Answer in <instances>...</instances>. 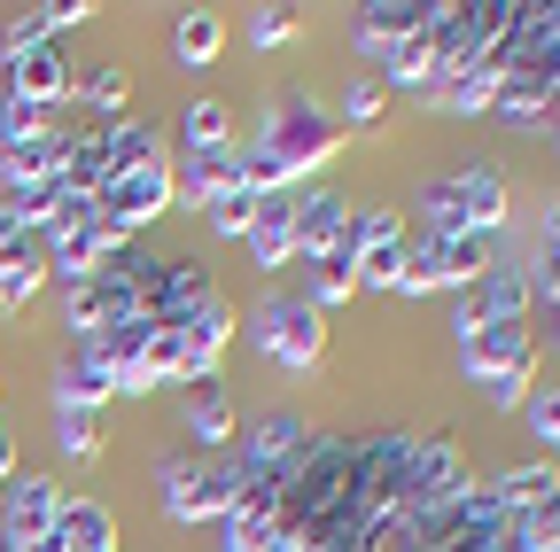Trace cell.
<instances>
[{"label": "cell", "instance_id": "52a82bcc", "mask_svg": "<svg viewBox=\"0 0 560 552\" xmlns=\"http://www.w3.org/2000/svg\"><path fill=\"white\" fill-rule=\"evenodd\" d=\"M172 211V164L156 156V164H140V172H125V179H109L102 195H94V219L109 226V234H140L149 219H164Z\"/></svg>", "mask_w": 560, "mask_h": 552}, {"label": "cell", "instance_id": "4fadbf2b", "mask_svg": "<svg viewBox=\"0 0 560 552\" xmlns=\"http://www.w3.org/2000/svg\"><path fill=\"white\" fill-rule=\"evenodd\" d=\"M467 296H475V319H482V327H529V312H537V296H529V272H522V265H506V257L490 265Z\"/></svg>", "mask_w": 560, "mask_h": 552}, {"label": "cell", "instance_id": "6da1fadb", "mask_svg": "<svg viewBox=\"0 0 560 552\" xmlns=\"http://www.w3.org/2000/svg\"><path fill=\"white\" fill-rule=\"evenodd\" d=\"M412 211L429 234H482V242H499L514 226V187L490 172V164H467L452 179H429L412 195Z\"/></svg>", "mask_w": 560, "mask_h": 552}, {"label": "cell", "instance_id": "ffe728a7", "mask_svg": "<svg viewBox=\"0 0 560 552\" xmlns=\"http://www.w3.org/2000/svg\"><path fill=\"white\" fill-rule=\"evenodd\" d=\"M109 397H117V374L102 366V351H70L62 366H55V404H94V412H109Z\"/></svg>", "mask_w": 560, "mask_h": 552}, {"label": "cell", "instance_id": "e0dca14e", "mask_svg": "<svg viewBox=\"0 0 560 552\" xmlns=\"http://www.w3.org/2000/svg\"><path fill=\"white\" fill-rule=\"evenodd\" d=\"M436 16V0H366L359 9V32H350V47H389V39H420Z\"/></svg>", "mask_w": 560, "mask_h": 552}, {"label": "cell", "instance_id": "30bf717a", "mask_svg": "<svg viewBox=\"0 0 560 552\" xmlns=\"http://www.w3.org/2000/svg\"><path fill=\"white\" fill-rule=\"evenodd\" d=\"M62 514V482L55 474H9V491H0V537L9 544H24V537H39L47 521Z\"/></svg>", "mask_w": 560, "mask_h": 552}, {"label": "cell", "instance_id": "7c38bea8", "mask_svg": "<svg viewBox=\"0 0 560 552\" xmlns=\"http://www.w3.org/2000/svg\"><path fill=\"white\" fill-rule=\"evenodd\" d=\"M350 226V195L335 187H296V265H319Z\"/></svg>", "mask_w": 560, "mask_h": 552}, {"label": "cell", "instance_id": "74e56055", "mask_svg": "<svg viewBox=\"0 0 560 552\" xmlns=\"http://www.w3.org/2000/svg\"><path fill=\"white\" fill-rule=\"evenodd\" d=\"M0 552H9V537H0Z\"/></svg>", "mask_w": 560, "mask_h": 552}, {"label": "cell", "instance_id": "9c48e42d", "mask_svg": "<svg viewBox=\"0 0 560 552\" xmlns=\"http://www.w3.org/2000/svg\"><path fill=\"white\" fill-rule=\"evenodd\" d=\"M304 444H312V428L296 421V412H265V421H249L234 467H249V474H280V482H289V467H296Z\"/></svg>", "mask_w": 560, "mask_h": 552}, {"label": "cell", "instance_id": "7402d4cb", "mask_svg": "<svg viewBox=\"0 0 560 552\" xmlns=\"http://www.w3.org/2000/svg\"><path fill=\"white\" fill-rule=\"evenodd\" d=\"M187 436H195L202 451H226V436H234V404H226V389H219V381L187 389Z\"/></svg>", "mask_w": 560, "mask_h": 552}, {"label": "cell", "instance_id": "8d00e7d4", "mask_svg": "<svg viewBox=\"0 0 560 552\" xmlns=\"http://www.w3.org/2000/svg\"><path fill=\"white\" fill-rule=\"evenodd\" d=\"M79 552H117V537H109V544H79Z\"/></svg>", "mask_w": 560, "mask_h": 552}, {"label": "cell", "instance_id": "4316f807", "mask_svg": "<svg viewBox=\"0 0 560 552\" xmlns=\"http://www.w3.org/2000/svg\"><path fill=\"white\" fill-rule=\"evenodd\" d=\"M219 141H234L226 102H187V117H179V149H219Z\"/></svg>", "mask_w": 560, "mask_h": 552}, {"label": "cell", "instance_id": "5b68a950", "mask_svg": "<svg viewBox=\"0 0 560 552\" xmlns=\"http://www.w3.org/2000/svg\"><path fill=\"white\" fill-rule=\"evenodd\" d=\"M156 498L172 521H226L234 506V459L195 451V459H164L156 467Z\"/></svg>", "mask_w": 560, "mask_h": 552}, {"label": "cell", "instance_id": "d4e9b609", "mask_svg": "<svg viewBox=\"0 0 560 552\" xmlns=\"http://www.w3.org/2000/svg\"><path fill=\"white\" fill-rule=\"evenodd\" d=\"M125 71L117 62H94V71H70V102L79 109H94V117H125Z\"/></svg>", "mask_w": 560, "mask_h": 552}, {"label": "cell", "instance_id": "f1b7e54d", "mask_svg": "<svg viewBox=\"0 0 560 552\" xmlns=\"http://www.w3.org/2000/svg\"><path fill=\"white\" fill-rule=\"evenodd\" d=\"M522 421H529V436L560 459V389H552V381H537V389L522 397Z\"/></svg>", "mask_w": 560, "mask_h": 552}, {"label": "cell", "instance_id": "8992f818", "mask_svg": "<svg viewBox=\"0 0 560 552\" xmlns=\"http://www.w3.org/2000/svg\"><path fill=\"white\" fill-rule=\"evenodd\" d=\"M467 482H475V474H467V459H459V444H452V436H420V444H412V459H405V498H397V521H420V514L452 506Z\"/></svg>", "mask_w": 560, "mask_h": 552}, {"label": "cell", "instance_id": "ba28073f", "mask_svg": "<svg viewBox=\"0 0 560 552\" xmlns=\"http://www.w3.org/2000/svg\"><path fill=\"white\" fill-rule=\"evenodd\" d=\"M459 342V366H467V381L482 389V381H506V374H529L537 381V342H529V327H467V334H452Z\"/></svg>", "mask_w": 560, "mask_h": 552}, {"label": "cell", "instance_id": "d590c367", "mask_svg": "<svg viewBox=\"0 0 560 552\" xmlns=\"http://www.w3.org/2000/svg\"><path fill=\"white\" fill-rule=\"evenodd\" d=\"M249 552H296V544H289V537H280V529H272V537H265V544H249Z\"/></svg>", "mask_w": 560, "mask_h": 552}, {"label": "cell", "instance_id": "484cf974", "mask_svg": "<svg viewBox=\"0 0 560 552\" xmlns=\"http://www.w3.org/2000/svg\"><path fill=\"white\" fill-rule=\"evenodd\" d=\"M382 109H389V86L374 79V71H359L342 86V109H335V132H374L382 125Z\"/></svg>", "mask_w": 560, "mask_h": 552}, {"label": "cell", "instance_id": "8fae6325", "mask_svg": "<svg viewBox=\"0 0 560 552\" xmlns=\"http://www.w3.org/2000/svg\"><path fill=\"white\" fill-rule=\"evenodd\" d=\"M117 249H125V234H109V226L86 211V219H70V226L47 242V272H62V281H86V272H102Z\"/></svg>", "mask_w": 560, "mask_h": 552}, {"label": "cell", "instance_id": "1f68e13d", "mask_svg": "<svg viewBox=\"0 0 560 552\" xmlns=\"http://www.w3.org/2000/svg\"><path fill=\"white\" fill-rule=\"evenodd\" d=\"M522 272H529V296L537 304H560V242H537V257Z\"/></svg>", "mask_w": 560, "mask_h": 552}, {"label": "cell", "instance_id": "44dd1931", "mask_svg": "<svg viewBox=\"0 0 560 552\" xmlns=\"http://www.w3.org/2000/svg\"><path fill=\"white\" fill-rule=\"evenodd\" d=\"M219 47H226V16H219V9H187V16L172 24V55L187 62V71L219 62Z\"/></svg>", "mask_w": 560, "mask_h": 552}, {"label": "cell", "instance_id": "9a60e30c", "mask_svg": "<svg viewBox=\"0 0 560 552\" xmlns=\"http://www.w3.org/2000/svg\"><path fill=\"white\" fill-rule=\"evenodd\" d=\"M62 149H70V125H47V132H32V141L0 149V195H9V187H55Z\"/></svg>", "mask_w": 560, "mask_h": 552}, {"label": "cell", "instance_id": "3957f363", "mask_svg": "<svg viewBox=\"0 0 560 552\" xmlns=\"http://www.w3.org/2000/svg\"><path fill=\"white\" fill-rule=\"evenodd\" d=\"M257 149L280 164V172H289V179H312L335 149H342V132H335V117L312 102V94H272L265 102V125H257Z\"/></svg>", "mask_w": 560, "mask_h": 552}, {"label": "cell", "instance_id": "d6986e66", "mask_svg": "<svg viewBox=\"0 0 560 552\" xmlns=\"http://www.w3.org/2000/svg\"><path fill=\"white\" fill-rule=\"evenodd\" d=\"M234 327H242V312H234L226 296H210L202 312H187V319H179V334H187V359H195L202 374H219V359H226Z\"/></svg>", "mask_w": 560, "mask_h": 552}, {"label": "cell", "instance_id": "603a6c76", "mask_svg": "<svg viewBox=\"0 0 560 552\" xmlns=\"http://www.w3.org/2000/svg\"><path fill=\"white\" fill-rule=\"evenodd\" d=\"M55 444H62L70 459H102V451H109V412H94V404H55Z\"/></svg>", "mask_w": 560, "mask_h": 552}, {"label": "cell", "instance_id": "cb8c5ba5", "mask_svg": "<svg viewBox=\"0 0 560 552\" xmlns=\"http://www.w3.org/2000/svg\"><path fill=\"white\" fill-rule=\"evenodd\" d=\"M436 109L444 117H482V109H499V71H452L444 86H436Z\"/></svg>", "mask_w": 560, "mask_h": 552}, {"label": "cell", "instance_id": "7a4b0ae2", "mask_svg": "<svg viewBox=\"0 0 560 552\" xmlns=\"http://www.w3.org/2000/svg\"><path fill=\"white\" fill-rule=\"evenodd\" d=\"M140 164H156V132L140 125V117L86 125V132H70V149H62V172H55V187L94 202L109 179H125V172H140Z\"/></svg>", "mask_w": 560, "mask_h": 552}, {"label": "cell", "instance_id": "277c9868", "mask_svg": "<svg viewBox=\"0 0 560 552\" xmlns=\"http://www.w3.org/2000/svg\"><path fill=\"white\" fill-rule=\"evenodd\" d=\"M249 334H257V351H265L280 374H312V366L327 359V312H319L304 289L265 296V304L249 312Z\"/></svg>", "mask_w": 560, "mask_h": 552}, {"label": "cell", "instance_id": "f546056e", "mask_svg": "<svg viewBox=\"0 0 560 552\" xmlns=\"http://www.w3.org/2000/svg\"><path fill=\"white\" fill-rule=\"evenodd\" d=\"M32 132H47V109L16 102V94H0V149H16V141H32Z\"/></svg>", "mask_w": 560, "mask_h": 552}, {"label": "cell", "instance_id": "d6a6232c", "mask_svg": "<svg viewBox=\"0 0 560 552\" xmlns=\"http://www.w3.org/2000/svg\"><path fill=\"white\" fill-rule=\"evenodd\" d=\"M9 552H70V529H62V521H47L39 537H24V544H9Z\"/></svg>", "mask_w": 560, "mask_h": 552}, {"label": "cell", "instance_id": "ac0fdd59", "mask_svg": "<svg viewBox=\"0 0 560 552\" xmlns=\"http://www.w3.org/2000/svg\"><path fill=\"white\" fill-rule=\"evenodd\" d=\"M9 94L32 102V109L70 102V62H62V47H32V55H16V62H9Z\"/></svg>", "mask_w": 560, "mask_h": 552}, {"label": "cell", "instance_id": "836d02e7", "mask_svg": "<svg viewBox=\"0 0 560 552\" xmlns=\"http://www.w3.org/2000/svg\"><path fill=\"white\" fill-rule=\"evenodd\" d=\"M9 474H16V428L0 421V491H9Z\"/></svg>", "mask_w": 560, "mask_h": 552}, {"label": "cell", "instance_id": "83f0119b", "mask_svg": "<svg viewBox=\"0 0 560 552\" xmlns=\"http://www.w3.org/2000/svg\"><path fill=\"white\" fill-rule=\"evenodd\" d=\"M202 219H210V234L242 242V234H249V219H257V195H242V187H219V195L202 202Z\"/></svg>", "mask_w": 560, "mask_h": 552}, {"label": "cell", "instance_id": "4dcf8cb0", "mask_svg": "<svg viewBox=\"0 0 560 552\" xmlns=\"http://www.w3.org/2000/svg\"><path fill=\"white\" fill-rule=\"evenodd\" d=\"M280 39H296V9H280V0L249 9V47H280Z\"/></svg>", "mask_w": 560, "mask_h": 552}, {"label": "cell", "instance_id": "5bb4252c", "mask_svg": "<svg viewBox=\"0 0 560 552\" xmlns=\"http://www.w3.org/2000/svg\"><path fill=\"white\" fill-rule=\"evenodd\" d=\"M242 242H249V265H257V272L296 265V195H265Z\"/></svg>", "mask_w": 560, "mask_h": 552}, {"label": "cell", "instance_id": "2e32d148", "mask_svg": "<svg viewBox=\"0 0 560 552\" xmlns=\"http://www.w3.org/2000/svg\"><path fill=\"white\" fill-rule=\"evenodd\" d=\"M490 498H499L506 521H529L560 498V459H529V467H506L499 482H490Z\"/></svg>", "mask_w": 560, "mask_h": 552}, {"label": "cell", "instance_id": "e575fe53", "mask_svg": "<svg viewBox=\"0 0 560 552\" xmlns=\"http://www.w3.org/2000/svg\"><path fill=\"white\" fill-rule=\"evenodd\" d=\"M545 312V334H552V351H560V304H537Z\"/></svg>", "mask_w": 560, "mask_h": 552}]
</instances>
